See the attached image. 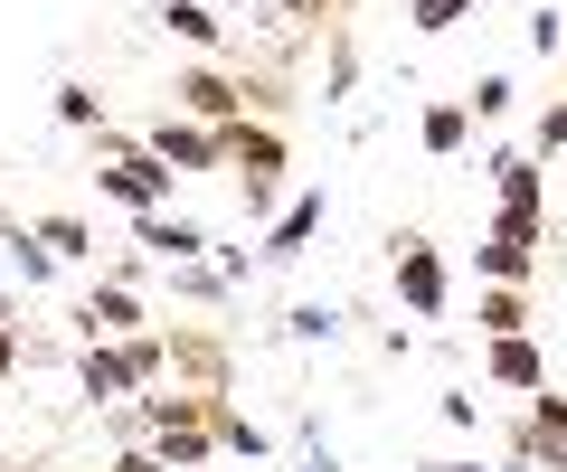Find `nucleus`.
<instances>
[{
	"instance_id": "1",
	"label": "nucleus",
	"mask_w": 567,
	"mask_h": 472,
	"mask_svg": "<svg viewBox=\"0 0 567 472\" xmlns=\"http://www.w3.org/2000/svg\"><path fill=\"white\" fill-rule=\"evenodd\" d=\"M95 151H104V170H95V189H104V199H123L133 218H162V208H171V180H181V170H162V161H152V143L95 133Z\"/></svg>"
},
{
	"instance_id": "2",
	"label": "nucleus",
	"mask_w": 567,
	"mask_h": 472,
	"mask_svg": "<svg viewBox=\"0 0 567 472\" xmlns=\"http://www.w3.org/2000/svg\"><path fill=\"white\" fill-rule=\"evenodd\" d=\"M171 95H181V114H189V124H208V133H227V124H246V104H275V95H265V85H246V76H227V66H189V76L171 85Z\"/></svg>"
},
{
	"instance_id": "3",
	"label": "nucleus",
	"mask_w": 567,
	"mask_h": 472,
	"mask_svg": "<svg viewBox=\"0 0 567 472\" xmlns=\"http://www.w3.org/2000/svg\"><path fill=\"white\" fill-rule=\"evenodd\" d=\"M227 170L246 180V208H265L284 180V133L275 124H227Z\"/></svg>"
},
{
	"instance_id": "4",
	"label": "nucleus",
	"mask_w": 567,
	"mask_h": 472,
	"mask_svg": "<svg viewBox=\"0 0 567 472\" xmlns=\"http://www.w3.org/2000/svg\"><path fill=\"white\" fill-rule=\"evenodd\" d=\"M445 255L425 247V237H398V303L416 312V322H435V312H445Z\"/></svg>"
},
{
	"instance_id": "5",
	"label": "nucleus",
	"mask_w": 567,
	"mask_h": 472,
	"mask_svg": "<svg viewBox=\"0 0 567 472\" xmlns=\"http://www.w3.org/2000/svg\"><path fill=\"white\" fill-rule=\"evenodd\" d=\"M152 161H162V170H227V133H208V124H152Z\"/></svg>"
},
{
	"instance_id": "6",
	"label": "nucleus",
	"mask_w": 567,
	"mask_h": 472,
	"mask_svg": "<svg viewBox=\"0 0 567 472\" xmlns=\"http://www.w3.org/2000/svg\"><path fill=\"white\" fill-rule=\"evenodd\" d=\"M76 388L95 397V407H123V397H133V359H123V340H85V359H76Z\"/></svg>"
},
{
	"instance_id": "7",
	"label": "nucleus",
	"mask_w": 567,
	"mask_h": 472,
	"mask_svg": "<svg viewBox=\"0 0 567 472\" xmlns=\"http://www.w3.org/2000/svg\"><path fill=\"white\" fill-rule=\"evenodd\" d=\"M76 322H85V340H133V331H142V293L133 284H95Z\"/></svg>"
},
{
	"instance_id": "8",
	"label": "nucleus",
	"mask_w": 567,
	"mask_h": 472,
	"mask_svg": "<svg viewBox=\"0 0 567 472\" xmlns=\"http://www.w3.org/2000/svg\"><path fill=\"white\" fill-rule=\"evenodd\" d=\"M171 369L189 378V397H227V349L199 331H171Z\"/></svg>"
},
{
	"instance_id": "9",
	"label": "nucleus",
	"mask_w": 567,
	"mask_h": 472,
	"mask_svg": "<svg viewBox=\"0 0 567 472\" xmlns=\"http://www.w3.org/2000/svg\"><path fill=\"white\" fill-rule=\"evenodd\" d=\"M492 378H502L511 397H539V388H548V359H539V340H529V331H520V340H492Z\"/></svg>"
},
{
	"instance_id": "10",
	"label": "nucleus",
	"mask_w": 567,
	"mask_h": 472,
	"mask_svg": "<svg viewBox=\"0 0 567 472\" xmlns=\"http://www.w3.org/2000/svg\"><path fill=\"white\" fill-rule=\"evenodd\" d=\"M492 189H502V208H548L539 151H492Z\"/></svg>"
},
{
	"instance_id": "11",
	"label": "nucleus",
	"mask_w": 567,
	"mask_h": 472,
	"mask_svg": "<svg viewBox=\"0 0 567 472\" xmlns=\"http://www.w3.org/2000/svg\"><path fill=\"white\" fill-rule=\"evenodd\" d=\"M473 331H483V340H520L529 331V284H492L483 303H473Z\"/></svg>"
},
{
	"instance_id": "12",
	"label": "nucleus",
	"mask_w": 567,
	"mask_h": 472,
	"mask_svg": "<svg viewBox=\"0 0 567 472\" xmlns=\"http://www.w3.org/2000/svg\"><path fill=\"white\" fill-rule=\"evenodd\" d=\"M312 237H322V189H303V199H293V208L275 218V237H265V255H275V265H293V255H303Z\"/></svg>"
},
{
	"instance_id": "13",
	"label": "nucleus",
	"mask_w": 567,
	"mask_h": 472,
	"mask_svg": "<svg viewBox=\"0 0 567 472\" xmlns=\"http://www.w3.org/2000/svg\"><path fill=\"white\" fill-rule=\"evenodd\" d=\"M142 247L162 255V265H199V247H208V237H199L189 218H171V208H162V218H142Z\"/></svg>"
},
{
	"instance_id": "14",
	"label": "nucleus",
	"mask_w": 567,
	"mask_h": 472,
	"mask_svg": "<svg viewBox=\"0 0 567 472\" xmlns=\"http://www.w3.org/2000/svg\"><path fill=\"white\" fill-rule=\"evenodd\" d=\"M425 151H435V161H445V151H464V133H473V104L464 95H435V104H425Z\"/></svg>"
},
{
	"instance_id": "15",
	"label": "nucleus",
	"mask_w": 567,
	"mask_h": 472,
	"mask_svg": "<svg viewBox=\"0 0 567 472\" xmlns=\"http://www.w3.org/2000/svg\"><path fill=\"white\" fill-rule=\"evenodd\" d=\"M473 265H483V284H529V274H539V247H511V237H483V247H473Z\"/></svg>"
},
{
	"instance_id": "16",
	"label": "nucleus",
	"mask_w": 567,
	"mask_h": 472,
	"mask_svg": "<svg viewBox=\"0 0 567 472\" xmlns=\"http://www.w3.org/2000/svg\"><path fill=\"white\" fill-rule=\"evenodd\" d=\"M29 227H39V247L58 255V265H76V255H95V227H85V218H66V208H48V218H29Z\"/></svg>"
},
{
	"instance_id": "17",
	"label": "nucleus",
	"mask_w": 567,
	"mask_h": 472,
	"mask_svg": "<svg viewBox=\"0 0 567 472\" xmlns=\"http://www.w3.org/2000/svg\"><path fill=\"white\" fill-rule=\"evenodd\" d=\"M171 39H181V48H199V57H208V48L227 39V10H208V0H171Z\"/></svg>"
},
{
	"instance_id": "18",
	"label": "nucleus",
	"mask_w": 567,
	"mask_h": 472,
	"mask_svg": "<svg viewBox=\"0 0 567 472\" xmlns=\"http://www.w3.org/2000/svg\"><path fill=\"white\" fill-rule=\"evenodd\" d=\"M473 10H483V0H416L406 20H416L425 39H445V29H454V20H473Z\"/></svg>"
},
{
	"instance_id": "19",
	"label": "nucleus",
	"mask_w": 567,
	"mask_h": 472,
	"mask_svg": "<svg viewBox=\"0 0 567 472\" xmlns=\"http://www.w3.org/2000/svg\"><path fill=\"white\" fill-rule=\"evenodd\" d=\"M58 124H76V133H104V124H95V95H85V85H58Z\"/></svg>"
},
{
	"instance_id": "20",
	"label": "nucleus",
	"mask_w": 567,
	"mask_h": 472,
	"mask_svg": "<svg viewBox=\"0 0 567 472\" xmlns=\"http://www.w3.org/2000/svg\"><path fill=\"white\" fill-rule=\"evenodd\" d=\"M529 151H567V95H558V104H548L539 124H529Z\"/></svg>"
},
{
	"instance_id": "21",
	"label": "nucleus",
	"mask_w": 567,
	"mask_h": 472,
	"mask_svg": "<svg viewBox=\"0 0 567 472\" xmlns=\"http://www.w3.org/2000/svg\"><path fill=\"white\" fill-rule=\"evenodd\" d=\"M275 10H284V20H303V29H331L350 0H275Z\"/></svg>"
},
{
	"instance_id": "22",
	"label": "nucleus",
	"mask_w": 567,
	"mask_h": 472,
	"mask_svg": "<svg viewBox=\"0 0 567 472\" xmlns=\"http://www.w3.org/2000/svg\"><path fill=\"white\" fill-rule=\"evenodd\" d=\"M473 114H483V124H492V114H511V76H483V85H473Z\"/></svg>"
},
{
	"instance_id": "23",
	"label": "nucleus",
	"mask_w": 567,
	"mask_h": 472,
	"mask_svg": "<svg viewBox=\"0 0 567 472\" xmlns=\"http://www.w3.org/2000/svg\"><path fill=\"white\" fill-rule=\"evenodd\" d=\"M208 10H246V0H208Z\"/></svg>"
},
{
	"instance_id": "24",
	"label": "nucleus",
	"mask_w": 567,
	"mask_h": 472,
	"mask_svg": "<svg viewBox=\"0 0 567 472\" xmlns=\"http://www.w3.org/2000/svg\"><path fill=\"white\" fill-rule=\"evenodd\" d=\"M435 472H473V463H435Z\"/></svg>"
},
{
	"instance_id": "25",
	"label": "nucleus",
	"mask_w": 567,
	"mask_h": 472,
	"mask_svg": "<svg viewBox=\"0 0 567 472\" xmlns=\"http://www.w3.org/2000/svg\"><path fill=\"white\" fill-rule=\"evenodd\" d=\"M0 322H10V303H0Z\"/></svg>"
}]
</instances>
